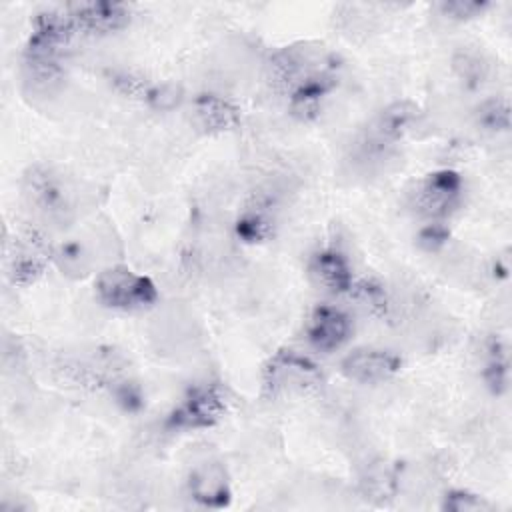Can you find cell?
Listing matches in <instances>:
<instances>
[{
	"instance_id": "e0dca14e",
	"label": "cell",
	"mask_w": 512,
	"mask_h": 512,
	"mask_svg": "<svg viewBox=\"0 0 512 512\" xmlns=\"http://www.w3.org/2000/svg\"><path fill=\"white\" fill-rule=\"evenodd\" d=\"M446 240H448V230L440 222H432L424 226L418 234V244L428 252L438 250L440 246H444Z\"/></svg>"
},
{
	"instance_id": "ac0fdd59",
	"label": "cell",
	"mask_w": 512,
	"mask_h": 512,
	"mask_svg": "<svg viewBox=\"0 0 512 512\" xmlns=\"http://www.w3.org/2000/svg\"><path fill=\"white\" fill-rule=\"evenodd\" d=\"M442 12L448 14L450 18H472V16H478L484 12L486 8V2H462V0H456V2H444L442 6Z\"/></svg>"
},
{
	"instance_id": "8fae6325",
	"label": "cell",
	"mask_w": 512,
	"mask_h": 512,
	"mask_svg": "<svg viewBox=\"0 0 512 512\" xmlns=\"http://www.w3.org/2000/svg\"><path fill=\"white\" fill-rule=\"evenodd\" d=\"M416 116H418V110L412 104L408 102L392 104L378 118V126H376L378 134L388 142L400 140L416 122Z\"/></svg>"
},
{
	"instance_id": "2e32d148",
	"label": "cell",
	"mask_w": 512,
	"mask_h": 512,
	"mask_svg": "<svg viewBox=\"0 0 512 512\" xmlns=\"http://www.w3.org/2000/svg\"><path fill=\"white\" fill-rule=\"evenodd\" d=\"M444 508L454 510V512H472V510H486V508H490V504L476 494H470L464 490H454L444 496Z\"/></svg>"
},
{
	"instance_id": "3957f363",
	"label": "cell",
	"mask_w": 512,
	"mask_h": 512,
	"mask_svg": "<svg viewBox=\"0 0 512 512\" xmlns=\"http://www.w3.org/2000/svg\"><path fill=\"white\" fill-rule=\"evenodd\" d=\"M226 412V396L218 384H198L174 408L168 426L176 430H202L214 426Z\"/></svg>"
},
{
	"instance_id": "277c9868",
	"label": "cell",
	"mask_w": 512,
	"mask_h": 512,
	"mask_svg": "<svg viewBox=\"0 0 512 512\" xmlns=\"http://www.w3.org/2000/svg\"><path fill=\"white\" fill-rule=\"evenodd\" d=\"M462 198V178L454 170L428 174L414 190V206L428 218H444L454 212Z\"/></svg>"
},
{
	"instance_id": "5bb4252c",
	"label": "cell",
	"mask_w": 512,
	"mask_h": 512,
	"mask_svg": "<svg viewBox=\"0 0 512 512\" xmlns=\"http://www.w3.org/2000/svg\"><path fill=\"white\" fill-rule=\"evenodd\" d=\"M478 122L492 132L506 130L510 124V110L506 100H488L478 108Z\"/></svg>"
},
{
	"instance_id": "ba28073f",
	"label": "cell",
	"mask_w": 512,
	"mask_h": 512,
	"mask_svg": "<svg viewBox=\"0 0 512 512\" xmlns=\"http://www.w3.org/2000/svg\"><path fill=\"white\" fill-rule=\"evenodd\" d=\"M70 18L76 30L106 34L122 28L128 22V10L122 4L92 2V4L74 6L70 12Z\"/></svg>"
},
{
	"instance_id": "4fadbf2b",
	"label": "cell",
	"mask_w": 512,
	"mask_h": 512,
	"mask_svg": "<svg viewBox=\"0 0 512 512\" xmlns=\"http://www.w3.org/2000/svg\"><path fill=\"white\" fill-rule=\"evenodd\" d=\"M236 230L246 242H260L272 232V220L262 210H248L238 220Z\"/></svg>"
},
{
	"instance_id": "30bf717a",
	"label": "cell",
	"mask_w": 512,
	"mask_h": 512,
	"mask_svg": "<svg viewBox=\"0 0 512 512\" xmlns=\"http://www.w3.org/2000/svg\"><path fill=\"white\" fill-rule=\"evenodd\" d=\"M196 114L204 128L216 130V132L228 130V128L236 126V122H238L236 108L232 104H228L226 100L212 96V94H204L196 100Z\"/></svg>"
},
{
	"instance_id": "7c38bea8",
	"label": "cell",
	"mask_w": 512,
	"mask_h": 512,
	"mask_svg": "<svg viewBox=\"0 0 512 512\" xmlns=\"http://www.w3.org/2000/svg\"><path fill=\"white\" fill-rule=\"evenodd\" d=\"M484 378H486L488 386H490L494 392H502V390L506 388V380H508V360H506V352H504L500 340H492V342H490Z\"/></svg>"
},
{
	"instance_id": "5b68a950",
	"label": "cell",
	"mask_w": 512,
	"mask_h": 512,
	"mask_svg": "<svg viewBox=\"0 0 512 512\" xmlns=\"http://www.w3.org/2000/svg\"><path fill=\"white\" fill-rule=\"evenodd\" d=\"M340 368L358 384H380L400 372L402 358L384 348H356L344 356Z\"/></svg>"
},
{
	"instance_id": "52a82bcc",
	"label": "cell",
	"mask_w": 512,
	"mask_h": 512,
	"mask_svg": "<svg viewBox=\"0 0 512 512\" xmlns=\"http://www.w3.org/2000/svg\"><path fill=\"white\" fill-rule=\"evenodd\" d=\"M310 278L326 292L342 294L354 286L352 266L348 258L336 248H324L312 254L308 262Z\"/></svg>"
},
{
	"instance_id": "9c48e42d",
	"label": "cell",
	"mask_w": 512,
	"mask_h": 512,
	"mask_svg": "<svg viewBox=\"0 0 512 512\" xmlns=\"http://www.w3.org/2000/svg\"><path fill=\"white\" fill-rule=\"evenodd\" d=\"M190 496L208 508H222L230 500V486L220 464H204L190 474Z\"/></svg>"
},
{
	"instance_id": "9a60e30c",
	"label": "cell",
	"mask_w": 512,
	"mask_h": 512,
	"mask_svg": "<svg viewBox=\"0 0 512 512\" xmlns=\"http://www.w3.org/2000/svg\"><path fill=\"white\" fill-rule=\"evenodd\" d=\"M352 292H356V298L360 304H364V308H368L374 314H384L388 308V298L386 292L380 284L376 282H362V284H354L350 288Z\"/></svg>"
},
{
	"instance_id": "8992f818",
	"label": "cell",
	"mask_w": 512,
	"mask_h": 512,
	"mask_svg": "<svg viewBox=\"0 0 512 512\" xmlns=\"http://www.w3.org/2000/svg\"><path fill=\"white\" fill-rule=\"evenodd\" d=\"M352 336L350 316L334 306L320 304L312 310L306 324L308 342L320 352H334L342 348Z\"/></svg>"
},
{
	"instance_id": "7a4b0ae2",
	"label": "cell",
	"mask_w": 512,
	"mask_h": 512,
	"mask_svg": "<svg viewBox=\"0 0 512 512\" xmlns=\"http://www.w3.org/2000/svg\"><path fill=\"white\" fill-rule=\"evenodd\" d=\"M322 382L318 366L296 352H278L264 370V388L270 396L306 394Z\"/></svg>"
},
{
	"instance_id": "6da1fadb",
	"label": "cell",
	"mask_w": 512,
	"mask_h": 512,
	"mask_svg": "<svg viewBox=\"0 0 512 512\" xmlns=\"http://www.w3.org/2000/svg\"><path fill=\"white\" fill-rule=\"evenodd\" d=\"M96 298L114 310H140L154 304L158 292L150 278L128 266H112L96 278Z\"/></svg>"
}]
</instances>
